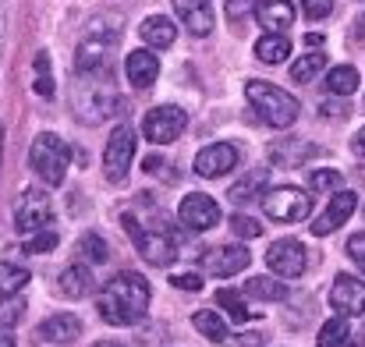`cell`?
Returning a JSON list of instances; mask_svg holds the SVG:
<instances>
[{"label":"cell","instance_id":"1","mask_svg":"<svg viewBox=\"0 0 365 347\" xmlns=\"http://www.w3.org/2000/svg\"><path fill=\"white\" fill-rule=\"evenodd\" d=\"M149 298H153V291H149L142 273H118L103 287V294L96 301V312L110 326H135V323H142V316L149 309Z\"/></svg>","mask_w":365,"mask_h":347},{"label":"cell","instance_id":"2","mask_svg":"<svg viewBox=\"0 0 365 347\" xmlns=\"http://www.w3.org/2000/svg\"><path fill=\"white\" fill-rule=\"evenodd\" d=\"M245 100L252 103L255 114L262 117L266 124H273V128H291L298 120V114H302V103L291 93H284V89L262 82V78H252L245 86Z\"/></svg>","mask_w":365,"mask_h":347},{"label":"cell","instance_id":"3","mask_svg":"<svg viewBox=\"0 0 365 347\" xmlns=\"http://www.w3.org/2000/svg\"><path fill=\"white\" fill-rule=\"evenodd\" d=\"M29 163H32V170L39 174L43 185L57 188V185H64V177H68L71 145H68L61 135L43 131V135H36V142H32V149H29Z\"/></svg>","mask_w":365,"mask_h":347},{"label":"cell","instance_id":"4","mask_svg":"<svg viewBox=\"0 0 365 347\" xmlns=\"http://www.w3.org/2000/svg\"><path fill=\"white\" fill-rule=\"evenodd\" d=\"M121 224L145 262H153V266H170V262H174V241H170V234H167L163 213H160V220H153V227H142L135 213H124Z\"/></svg>","mask_w":365,"mask_h":347},{"label":"cell","instance_id":"5","mask_svg":"<svg viewBox=\"0 0 365 347\" xmlns=\"http://www.w3.org/2000/svg\"><path fill=\"white\" fill-rule=\"evenodd\" d=\"M82 78H86V82H82V86L75 89V96H71L75 114L82 117L86 124H100V120L118 114V107H121L118 93H114L110 86H100L93 75H82Z\"/></svg>","mask_w":365,"mask_h":347},{"label":"cell","instance_id":"6","mask_svg":"<svg viewBox=\"0 0 365 347\" xmlns=\"http://www.w3.org/2000/svg\"><path fill=\"white\" fill-rule=\"evenodd\" d=\"M259 202H262V209H266V217L273 224H298V220H305L312 213V199L302 188H294V185L269 188V192H262Z\"/></svg>","mask_w":365,"mask_h":347},{"label":"cell","instance_id":"7","mask_svg":"<svg viewBox=\"0 0 365 347\" xmlns=\"http://www.w3.org/2000/svg\"><path fill=\"white\" fill-rule=\"evenodd\" d=\"M135 128L131 124H118L107 138V149H103V174L110 185H121L131 170V160H135Z\"/></svg>","mask_w":365,"mask_h":347},{"label":"cell","instance_id":"8","mask_svg":"<svg viewBox=\"0 0 365 347\" xmlns=\"http://www.w3.org/2000/svg\"><path fill=\"white\" fill-rule=\"evenodd\" d=\"M50 220H53L50 195L39 192V188H29V192L18 199V206H14V227H18V234L43 231V227H50Z\"/></svg>","mask_w":365,"mask_h":347},{"label":"cell","instance_id":"9","mask_svg":"<svg viewBox=\"0 0 365 347\" xmlns=\"http://www.w3.org/2000/svg\"><path fill=\"white\" fill-rule=\"evenodd\" d=\"M188 128V114L181 110V107H153L145 120H142V135L149 138V142H156V145H167V142H174V138H181V131Z\"/></svg>","mask_w":365,"mask_h":347},{"label":"cell","instance_id":"10","mask_svg":"<svg viewBox=\"0 0 365 347\" xmlns=\"http://www.w3.org/2000/svg\"><path fill=\"white\" fill-rule=\"evenodd\" d=\"M266 266H269L277 276H302L305 266H309V252H305L302 241H294V237H280V241L269 244V252H266Z\"/></svg>","mask_w":365,"mask_h":347},{"label":"cell","instance_id":"11","mask_svg":"<svg viewBox=\"0 0 365 347\" xmlns=\"http://www.w3.org/2000/svg\"><path fill=\"white\" fill-rule=\"evenodd\" d=\"M178 220L185 227H192V231H210V227L220 224V206L210 195H202V192H188L181 199V206H178Z\"/></svg>","mask_w":365,"mask_h":347},{"label":"cell","instance_id":"12","mask_svg":"<svg viewBox=\"0 0 365 347\" xmlns=\"http://www.w3.org/2000/svg\"><path fill=\"white\" fill-rule=\"evenodd\" d=\"M330 309L341 312L344 319H355L365 312V284L351 273H341L330 287Z\"/></svg>","mask_w":365,"mask_h":347},{"label":"cell","instance_id":"13","mask_svg":"<svg viewBox=\"0 0 365 347\" xmlns=\"http://www.w3.org/2000/svg\"><path fill=\"white\" fill-rule=\"evenodd\" d=\"M238 167V149L231 142H217V145H206L199 156H195V174L213 181V177H224Z\"/></svg>","mask_w":365,"mask_h":347},{"label":"cell","instance_id":"14","mask_svg":"<svg viewBox=\"0 0 365 347\" xmlns=\"http://www.w3.org/2000/svg\"><path fill=\"white\" fill-rule=\"evenodd\" d=\"M206 273L210 276H238L248 269V262H252V255H248V248L245 244H224V248H213L206 259Z\"/></svg>","mask_w":365,"mask_h":347},{"label":"cell","instance_id":"15","mask_svg":"<svg viewBox=\"0 0 365 347\" xmlns=\"http://www.w3.org/2000/svg\"><path fill=\"white\" fill-rule=\"evenodd\" d=\"M355 206H359V195H355V192H337V195L330 199V206L316 217L312 234H316V237H327V234H334L337 227H344V220L355 213Z\"/></svg>","mask_w":365,"mask_h":347},{"label":"cell","instance_id":"16","mask_svg":"<svg viewBox=\"0 0 365 347\" xmlns=\"http://www.w3.org/2000/svg\"><path fill=\"white\" fill-rule=\"evenodd\" d=\"M124 75L135 89H149L160 78V57L153 50H131L124 57Z\"/></svg>","mask_w":365,"mask_h":347},{"label":"cell","instance_id":"17","mask_svg":"<svg viewBox=\"0 0 365 347\" xmlns=\"http://www.w3.org/2000/svg\"><path fill=\"white\" fill-rule=\"evenodd\" d=\"M174 11H178V18L188 25L192 36L206 39V36L213 32V4H210V0H174Z\"/></svg>","mask_w":365,"mask_h":347},{"label":"cell","instance_id":"18","mask_svg":"<svg viewBox=\"0 0 365 347\" xmlns=\"http://www.w3.org/2000/svg\"><path fill=\"white\" fill-rule=\"evenodd\" d=\"M78 333H82V323H78V316H71V312H57V316L43 319L39 330H36V337L46 341V344H71Z\"/></svg>","mask_w":365,"mask_h":347},{"label":"cell","instance_id":"19","mask_svg":"<svg viewBox=\"0 0 365 347\" xmlns=\"http://www.w3.org/2000/svg\"><path fill=\"white\" fill-rule=\"evenodd\" d=\"M255 18L266 32H284L294 25V4L291 0H259Z\"/></svg>","mask_w":365,"mask_h":347},{"label":"cell","instance_id":"20","mask_svg":"<svg viewBox=\"0 0 365 347\" xmlns=\"http://www.w3.org/2000/svg\"><path fill=\"white\" fill-rule=\"evenodd\" d=\"M138 36H142L153 50H167V46H174L178 29H174L170 18H163V14H149V18L138 25Z\"/></svg>","mask_w":365,"mask_h":347},{"label":"cell","instance_id":"21","mask_svg":"<svg viewBox=\"0 0 365 347\" xmlns=\"http://www.w3.org/2000/svg\"><path fill=\"white\" fill-rule=\"evenodd\" d=\"M93 269L86 266V262H75V266H68L64 273H61V294L64 298H86V294H93Z\"/></svg>","mask_w":365,"mask_h":347},{"label":"cell","instance_id":"22","mask_svg":"<svg viewBox=\"0 0 365 347\" xmlns=\"http://www.w3.org/2000/svg\"><path fill=\"white\" fill-rule=\"evenodd\" d=\"M287 53H291V43H287L284 32H266V36L255 43V57H259L262 64H280V61H287Z\"/></svg>","mask_w":365,"mask_h":347},{"label":"cell","instance_id":"23","mask_svg":"<svg viewBox=\"0 0 365 347\" xmlns=\"http://www.w3.org/2000/svg\"><path fill=\"white\" fill-rule=\"evenodd\" d=\"M242 294L259 298V301H284V298H287V284H280V280H273V276H252L242 287Z\"/></svg>","mask_w":365,"mask_h":347},{"label":"cell","instance_id":"24","mask_svg":"<svg viewBox=\"0 0 365 347\" xmlns=\"http://www.w3.org/2000/svg\"><path fill=\"white\" fill-rule=\"evenodd\" d=\"M192 323H195V330L206 337V341H213V344H224L227 341V323L217 316V312H210V309H199L195 316H192Z\"/></svg>","mask_w":365,"mask_h":347},{"label":"cell","instance_id":"25","mask_svg":"<svg viewBox=\"0 0 365 347\" xmlns=\"http://www.w3.org/2000/svg\"><path fill=\"white\" fill-rule=\"evenodd\" d=\"M359 86H362V82H359V71H355L351 64H341V68H330V71H327V89H330L334 96H351Z\"/></svg>","mask_w":365,"mask_h":347},{"label":"cell","instance_id":"26","mask_svg":"<svg viewBox=\"0 0 365 347\" xmlns=\"http://www.w3.org/2000/svg\"><path fill=\"white\" fill-rule=\"evenodd\" d=\"M262 192H266V174H262V170H255V174H248L245 181H238V185L227 192V199H231V202H238V206H245V202L262 199Z\"/></svg>","mask_w":365,"mask_h":347},{"label":"cell","instance_id":"27","mask_svg":"<svg viewBox=\"0 0 365 347\" xmlns=\"http://www.w3.org/2000/svg\"><path fill=\"white\" fill-rule=\"evenodd\" d=\"M351 341V326L344 316H334L330 323H323L319 337H316V347H348Z\"/></svg>","mask_w":365,"mask_h":347},{"label":"cell","instance_id":"28","mask_svg":"<svg viewBox=\"0 0 365 347\" xmlns=\"http://www.w3.org/2000/svg\"><path fill=\"white\" fill-rule=\"evenodd\" d=\"M29 284V269L18 262H0V298L7 294H21V287Z\"/></svg>","mask_w":365,"mask_h":347},{"label":"cell","instance_id":"29","mask_svg":"<svg viewBox=\"0 0 365 347\" xmlns=\"http://www.w3.org/2000/svg\"><path fill=\"white\" fill-rule=\"evenodd\" d=\"M323 68H327V57H323V53H305V57H298V61L291 64V78H294V82H312Z\"/></svg>","mask_w":365,"mask_h":347},{"label":"cell","instance_id":"30","mask_svg":"<svg viewBox=\"0 0 365 347\" xmlns=\"http://www.w3.org/2000/svg\"><path fill=\"white\" fill-rule=\"evenodd\" d=\"M217 305L235 319V323H245L252 312H248V305H245V294H238V291H217Z\"/></svg>","mask_w":365,"mask_h":347},{"label":"cell","instance_id":"31","mask_svg":"<svg viewBox=\"0 0 365 347\" xmlns=\"http://www.w3.org/2000/svg\"><path fill=\"white\" fill-rule=\"evenodd\" d=\"M21 316H25V301H21V294H7V298H0V330L18 326Z\"/></svg>","mask_w":365,"mask_h":347},{"label":"cell","instance_id":"32","mask_svg":"<svg viewBox=\"0 0 365 347\" xmlns=\"http://www.w3.org/2000/svg\"><path fill=\"white\" fill-rule=\"evenodd\" d=\"M78 255H86V262H107L110 255H107V241L100 237V234H86L82 241H78Z\"/></svg>","mask_w":365,"mask_h":347},{"label":"cell","instance_id":"33","mask_svg":"<svg viewBox=\"0 0 365 347\" xmlns=\"http://www.w3.org/2000/svg\"><path fill=\"white\" fill-rule=\"evenodd\" d=\"M57 248V231L53 227H43V231L29 234V241H25V252L29 255H43V252H53Z\"/></svg>","mask_w":365,"mask_h":347},{"label":"cell","instance_id":"34","mask_svg":"<svg viewBox=\"0 0 365 347\" xmlns=\"http://www.w3.org/2000/svg\"><path fill=\"white\" fill-rule=\"evenodd\" d=\"M36 93L53 100V78H50V57L46 53H36Z\"/></svg>","mask_w":365,"mask_h":347},{"label":"cell","instance_id":"35","mask_svg":"<svg viewBox=\"0 0 365 347\" xmlns=\"http://www.w3.org/2000/svg\"><path fill=\"white\" fill-rule=\"evenodd\" d=\"M231 231L238 234V237H245V241H252V237L262 234V227H259V220H252V217H245V213H235V217H231Z\"/></svg>","mask_w":365,"mask_h":347},{"label":"cell","instance_id":"36","mask_svg":"<svg viewBox=\"0 0 365 347\" xmlns=\"http://www.w3.org/2000/svg\"><path fill=\"white\" fill-rule=\"evenodd\" d=\"M312 188L316 192H337L341 188V174L337 170H312Z\"/></svg>","mask_w":365,"mask_h":347},{"label":"cell","instance_id":"37","mask_svg":"<svg viewBox=\"0 0 365 347\" xmlns=\"http://www.w3.org/2000/svg\"><path fill=\"white\" fill-rule=\"evenodd\" d=\"M302 11H305L312 21H319V18H327V14L334 11V0H302Z\"/></svg>","mask_w":365,"mask_h":347},{"label":"cell","instance_id":"38","mask_svg":"<svg viewBox=\"0 0 365 347\" xmlns=\"http://www.w3.org/2000/svg\"><path fill=\"white\" fill-rule=\"evenodd\" d=\"M348 255H351V262L365 273V234H351V237H348Z\"/></svg>","mask_w":365,"mask_h":347},{"label":"cell","instance_id":"39","mask_svg":"<svg viewBox=\"0 0 365 347\" xmlns=\"http://www.w3.org/2000/svg\"><path fill=\"white\" fill-rule=\"evenodd\" d=\"M170 284H174L178 291H192V294H195V291H202V280H199L195 273H174V276H170Z\"/></svg>","mask_w":365,"mask_h":347},{"label":"cell","instance_id":"40","mask_svg":"<svg viewBox=\"0 0 365 347\" xmlns=\"http://www.w3.org/2000/svg\"><path fill=\"white\" fill-rule=\"evenodd\" d=\"M259 7V0H227V18L231 21H242L248 11H255Z\"/></svg>","mask_w":365,"mask_h":347},{"label":"cell","instance_id":"41","mask_svg":"<svg viewBox=\"0 0 365 347\" xmlns=\"http://www.w3.org/2000/svg\"><path fill=\"white\" fill-rule=\"evenodd\" d=\"M351 152H355V156H365V128L351 138Z\"/></svg>","mask_w":365,"mask_h":347},{"label":"cell","instance_id":"42","mask_svg":"<svg viewBox=\"0 0 365 347\" xmlns=\"http://www.w3.org/2000/svg\"><path fill=\"white\" fill-rule=\"evenodd\" d=\"M160 167H163L160 156H149V160H145V170H149V174H160Z\"/></svg>","mask_w":365,"mask_h":347},{"label":"cell","instance_id":"43","mask_svg":"<svg viewBox=\"0 0 365 347\" xmlns=\"http://www.w3.org/2000/svg\"><path fill=\"white\" fill-rule=\"evenodd\" d=\"M4 39H7V21L0 18V57H4Z\"/></svg>","mask_w":365,"mask_h":347},{"label":"cell","instance_id":"44","mask_svg":"<svg viewBox=\"0 0 365 347\" xmlns=\"http://www.w3.org/2000/svg\"><path fill=\"white\" fill-rule=\"evenodd\" d=\"M0 347H14V341H11V333H7V330H0Z\"/></svg>","mask_w":365,"mask_h":347},{"label":"cell","instance_id":"45","mask_svg":"<svg viewBox=\"0 0 365 347\" xmlns=\"http://www.w3.org/2000/svg\"><path fill=\"white\" fill-rule=\"evenodd\" d=\"M0 163H4V124H0Z\"/></svg>","mask_w":365,"mask_h":347},{"label":"cell","instance_id":"46","mask_svg":"<svg viewBox=\"0 0 365 347\" xmlns=\"http://www.w3.org/2000/svg\"><path fill=\"white\" fill-rule=\"evenodd\" d=\"M93 347H121V344H114V341H100V344H93Z\"/></svg>","mask_w":365,"mask_h":347}]
</instances>
